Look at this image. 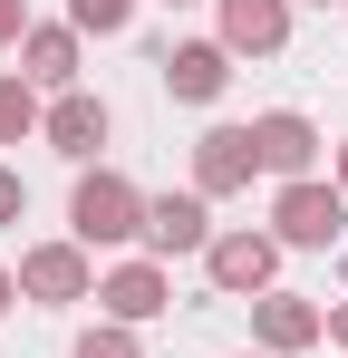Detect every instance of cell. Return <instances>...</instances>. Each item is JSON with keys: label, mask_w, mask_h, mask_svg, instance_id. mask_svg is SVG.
I'll return each instance as SVG.
<instances>
[{"label": "cell", "mask_w": 348, "mask_h": 358, "mask_svg": "<svg viewBox=\"0 0 348 358\" xmlns=\"http://www.w3.org/2000/svg\"><path fill=\"white\" fill-rule=\"evenodd\" d=\"M68 233H78V252L136 242V233H145V194H136L126 175H78V194H68Z\"/></svg>", "instance_id": "cell-1"}, {"label": "cell", "mask_w": 348, "mask_h": 358, "mask_svg": "<svg viewBox=\"0 0 348 358\" xmlns=\"http://www.w3.org/2000/svg\"><path fill=\"white\" fill-rule=\"evenodd\" d=\"M271 223H281V242H300V252H329L339 223H348V194H339V184H281Z\"/></svg>", "instance_id": "cell-2"}, {"label": "cell", "mask_w": 348, "mask_h": 358, "mask_svg": "<svg viewBox=\"0 0 348 358\" xmlns=\"http://www.w3.org/2000/svg\"><path fill=\"white\" fill-rule=\"evenodd\" d=\"M271 262H281V242H271V233H213V242H203L213 291H271Z\"/></svg>", "instance_id": "cell-3"}, {"label": "cell", "mask_w": 348, "mask_h": 358, "mask_svg": "<svg viewBox=\"0 0 348 358\" xmlns=\"http://www.w3.org/2000/svg\"><path fill=\"white\" fill-rule=\"evenodd\" d=\"M223 78H232V49H223V39H184V49H165V87L184 97V107H213Z\"/></svg>", "instance_id": "cell-4"}, {"label": "cell", "mask_w": 348, "mask_h": 358, "mask_svg": "<svg viewBox=\"0 0 348 358\" xmlns=\"http://www.w3.org/2000/svg\"><path fill=\"white\" fill-rule=\"evenodd\" d=\"M20 291L29 300H97V281H87V252H78V242H49V252H29V262H20Z\"/></svg>", "instance_id": "cell-5"}, {"label": "cell", "mask_w": 348, "mask_h": 358, "mask_svg": "<svg viewBox=\"0 0 348 358\" xmlns=\"http://www.w3.org/2000/svg\"><path fill=\"white\" fill-rule=\"evenodd\" d=\"M281 39H290V0H223V49L271 59Z\"/></svg>", "instance_id": "cell-6"}, {"label": "cell", "mask_w": 348, "mask_h": 358, "mask_svg": "<svg viewBox=\"0 0 348 358\" xmlns=\"http://www.w3.org/2000/svg\"><path fill=\"white\" fill-rule=\"evenodd\" d=\"M145 242H155V252H203V242H213L203 194H155V203H145Z\"/></svg>", "instance_id": "cell-7"}, {"label": "cell", "mask_w": 348, "mask_h": 358, "mask_svg": "<svg viewBox=\"0 0 348 358\" xmlns=\"http://www.w3.org/2000/svg\"><path fill=\"white\" fill-rule=\"evenodd\" d=\"M252 155H261L271 175H290V184H300V165L319 155V136H310V117H290V107H271V117L252 126Z\"/></svg>", "instance_id": "cell-8"}, {"label": "cell", "mask_w": 348, "mask_h": 358, "mask_svg": "<svg viewBox=\"0 0 348 358\" xmlns=\"http://www.w3.org/2000/svg\"><path fill=\"white\" fill-rule=\"evenodd\" d=\"M49 145H58V155H68V165H87V155L107 145V107L68 87V97H58V107H49Z\"/></svg>", "instance_id": "cell-9"}, {"label": "cell", "mask_w": 348, "mask_h": 358, "mask_svg": "<svg viewBox=\"0 0 348 358\" xmlns=\"http://www.w3.org/2000/svg\"><path fill=\"white\" fill-rule=\"evenodd\" d=\"M252 165H261V155H252V126H213L203 155H194V184L223 194V184H252Z\"/></svg>", "instance_id": "cell-10"}, {"label": "cell", "mask_w": 348, "mask_h": 358, "mask_svg": "<svg viewBox=\"0 0 348 358\" xmlns=\"http://www.w3.org/2000/svg\"><path fill=\"white\" fill-rule=\"evenodd\" d=\"M116 310V329H136V320H155V310H165V271H155V262H126V271H107V291H97Z\"/></svg>", "instance_id": "cell-11"}, {"label": "cell", "mask_w": 348, "mask_h": 358, "mask_svg": "<svg viewBox=\"0 0 348 358\" xmlns=\"http://www.w3.org/2000/svg\"><path fill=\"white\" fill-rule=\"evenodd\" d=\"M261 339H271V349H310V339H319V310L290 300V291H271L261 300Z\"/></svg>", "instance_id": "cell-12"}, {"label": "cell", "mask_w": 348, "mask_h": 358, "mask_svg": "<svg viewBox=\"0 0 348 358\" xmlns=\"http://www.w3.org/2000/svg\"><path fill=\"white\" fill-rule=\"evenodd\" d=\"M20 59H29L39 87H68V78H78V39H68V29H29V39H20Z\"/></svg>", "instance_id": "cell-13"}, {"label": "cell", "mask_w": 348, "mask_h": 358, "mask_svg": "<svg viewBox=\"0 0 348 358\" xmlns=\"http://www.w3.org/2000/svg\"><path fill=\"white\" fill-rule=\"evenodd\" d=\"M29 126H39V107H29V87H20V78H0V145H20Z\"/></svg>", "instance_id": "cell-14"}, {"label": "cell", "mask_w": 348, "mask_h": 358, "mask_svg": "<svg viewBox=\"0 0 348 358\" xmlns=\"http://www.w3.org/2000/svg\"><path fill=\"white\" fill-rule=\"evenodd\" d=\"M68 20H78V29H97V39H116V29L136 20V0H68Z\"/></svg>", "instance_id": "cell-15"}, {"label": "cell", "mask_w": 348, "mask_h": 358, "mask_svg": "<svg viewBox=\"0 0 348 358\" xmlns=\"http://www.w3.org/2000/svg\"><path fill=\"white\" fill-rule=\"evenodd\" d=\"M78 358H136V339H126V329H87V339H78Z\"/></svg>", "instance_id": "cell-16"}, {"label": "cell", "mask_w": 348, "mask_h": 358, "mask_svg": "<svg viewBox=\"0 0 348 358\" xmlns=\"http://www.w3.org/2000/svg\"><path fill=\"white\" fill-rule=\"evenodd\" d=\"M20 203H29V184L10 175V165H0V233H10V223H20Z\"/></svg>", "instance_id": "cell-17"}, {"label": "cell", "mask_w": 348, "mask_h": 358, "mask_svg": "<svg viewBox=\"0 0 348 358\" xmlns=\"http://www.w3.org/2000/svg\"><path fill=\"white\" fill-rule=\"evenodd\" d=\"M10 39H20V0H0V49H10Z\"/></svg>", "instance_id": "cell-18"}, {"label": "cell", "mask_w": 348, "mask_h": 358, "mask_svg": "<svg viewBox=\"0 0 348 358\" xmlns=\"http://www.w3.org/2000/svg\"><path fill=\"white\" fill-rule=\"evenodd\" d=\"M10 300H20V281H10V271H0V310H10Z\"/></svg>", "instance_id": "cell-19"}, {"label": "cell", "mask_w": 348, "mask_h": 358, "mask_svg": "<svg viewBox=\"0 0 348 358\" xmlns=\"http://www.w3.org/2000/svg\"><path fill=\"white\" fill-rule=\"evenodd\" d=\"M339 194H348V145H339Z\"/></svg>", "instance_id": "cell-20"}, {"label": "cell", "mask_w": 348, "mask_h": 358, "mask_svg": "<svg viewBox=\"0 0 348 358\" xmlns=\"http://www.w3.org/2000/svg\"><path fill=\"white\" fill-rule=\"evenodd\" d=\"M310 10H339V0H310Z\"/></svg>", "instance_id": "cell-21"}, {"label": "cell", "mask_w": 348, "mask_h": 358, "mask_svg": "<svg viewBox=\"0 0 348 358\" xmlns=\"http://www.w3.org/2000/svg\"><path fill=\"white\" fill-rule=\"evenodd\" d=\"M174 10H184V0H174Z\"/></svg>", "instance_id": "cell-22"}]
</instances>
